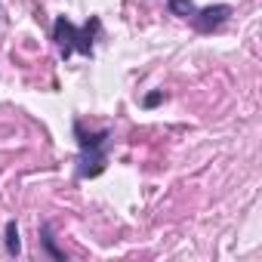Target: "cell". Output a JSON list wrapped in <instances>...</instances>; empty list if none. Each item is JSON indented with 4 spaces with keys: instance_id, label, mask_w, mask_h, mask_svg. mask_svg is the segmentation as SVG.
<instances>
[{
    "instance_id": "7a4b0ae2",
    "label": "cell",
    "mask_w": 262,
    "mask_h": 262,
    "mask_svg": "<svg viewBox=\"0 0 262 262\" xmlns=\"http://www.w3.org/2000/svg\"><path fill=\"white\" fill-rule=\"evenodd\" d=\"M56 40H59V47H62L65 56L74 50V28H71L68 19H56Z\"/></svg>"
},
{
    "instance_id": "277c9868",
    "label": "cell",
    "mask_w": 262,
    "mask_h": 262,
    "mask_svg": "<svg viewBox=\"0 0 262 262\" xmlns=\"http://www.w3.org/2000/svg\"><path fill=\"white\" fill-rule=\"evenodd\" d=\"M7 247H10V253H19V228H16V222L7 225Z\"/></svg>"
},
{
    "instance_id": "5b68a950",
    "label": "cell",
    "mask_w": 262,
    "mask_h": 262,
    "mask_svg": "<svg viewBox=\"0 0 262 262\" xmlns=\"http://www.w3.org/2000/svg\"><path fill=\"white\" fill-rule=\"evenodd\" d=\"M161 99H164V93H148V96H145V108H155Z\"/></svg>"
},
{
    "instance_id": "3957f363",
    "label": "cell",
    "mask_w": 262,
    "mask_h": 262,
    "mask_svg": "<svg viewBox=\"0 0 262 262\" xmlns=\"http://www.w3.org/2000/svg\"><path fill=\"white\" fill-rule=\"evenodd\" d=\"M167 7H170V13H173V16H194V13H198L191 0H170Z\"/></svg>"
},
{
    "instance_id": "6da1fadb",
    "label": "cell",
    "mask_w": 262,
    "mask_h": 262,
    "mask_svg": "<svg viewBox=\"0 0 262 262\" xmlns=\"http://www.w3.org/2000/svg\"><path fill=\"white\" fill-rule=\"evenodd\" d=\"M228 13H231V10H228V7H222V4H219V7H207V10L194 13V28H198V31H210V28L222 25Z\"/></svg>"
}]
</instances>
